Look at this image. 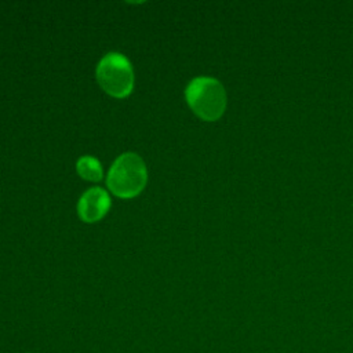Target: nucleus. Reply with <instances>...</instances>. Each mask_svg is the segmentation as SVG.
<instances>
[{"instance_id":"obj_1","label":"nucleus","mask_w":353,"mask_h":353,"mask_svg":"<svg viewBox=\"0 0 353 353\" xmlns=\"http://www.w3.org/2000/svg\"><path fill=\"white\" fill-rule=\"evenodd\" d=\"M148 182V171L143 160L131 152L120 154L109 168L106 185L120 199L138 196Z\"/></svg>"},{"instance_id":"obj_2","label":"nucleus","mask_w":353,"mask_h":353,"mask_svg":"<svg viewBox=\"0 0 353 353\" xmlns=\"http://www.w3.org/2000/svg\"><path fill=\"white\" fill-rule=\"evenodd\" d=\"M185 98L190 109L205 121L218 120L226 108L225 88L214 77L193 79L185 90Z\"/></svg>"},{"instance_id":"obj_3","label":"nucleus","mask_w":353,"mask_h":353,"mask_svg":"<svg viewBox=\"0 0 353 353\" xmlns=\"http://www.w3.org/2000/svg\"><path fill=\"white\" fill-rule=\"evenodd\" d=\"M97 80L102 90L114 98H125L134 87L130 61L120 52H108L97 66Z\"/></svg>"},{"instance_id":"obj_4","label":"nucleus","mask_w":353,"mask_h":353,"mask_svg":"<svg viewBox=\"0 0 353 353\" xmlns=\"http://www.w3.org/2000/svg\"><path fill=\"white\" fill-rule=\"evenodd\" d=\"M110 208V197L103 188H90L77 204V214L81 221L92 223L102 219Z\"/></svg>"},{"instance_id":"obj_5","label":"nucleus","mask_w":353,"mask_h":353,"mask_svg":"<svg viewBox=\"0 0 353 353\" xmlns=\"http://www.w3.org/2000/svg\"><path fill=\"white\" fill-rule=\"evenodd\" d=\"M76 170L83 179L98 182L102 179L101 163L92 156H83L76 163Z\"/></svg>"}]
</instances>
